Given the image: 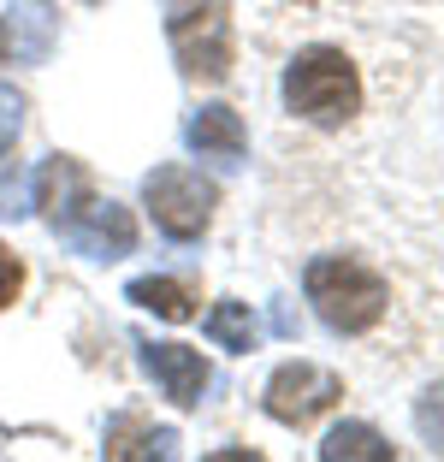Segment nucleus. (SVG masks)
<instances>
[{"instance_id": "nucleus-1", "label": "nucleus", "mask_w": 444, "mask_h": 462, "mask_svg": "<svg viewBox=\"0 0 444 462\" xmlns=\"http://www.w3.org/2000/svg\"><path fill=\"white\" fill-rule=\"evenodd\" d=\"M302 291H309L314 314H320L332 332H367V327H379V314H385V302H391L385 279H379L374 267H362V261H350V255L309 261Z\"/></svg>"}, {"instance_id": "nucleus-2", "label": "nucleus", "mask_w": 444, "mask_h": 462, "mask_svg": "<svg viewBox=\"0 0 444 462\" xmlns=\"http://www.w3.org/2000/svg\"><path fill=\"white\" fill-rule=\"evenodd\" d=\"M284 107L296 119L309 125H344L356 119L362 107V78H356L350 54H338V48H309V54H296L291 71H284Z\"/></svg>"}, {"instance_id": "nucleus-3", "label": "nucleus", "mask_w": 444, "mask_h": 462, "mask_svg": "<svg viewBox=\"0 0 444 462\" xmlns=\"http://www.w3.org/2000/svg\"><path fill=\"white\" fill-rule=\"evenodd\" d=\"M166 42H172L184 78H196V83L231 78V6L226 0H172L166 6Z\"/></svg>"}, {"instance_id": "nucleus-4", "label": "nucleus", "mask_w": 444, "mask_h": 462, "mask_svg": "<svg viewBox=\"0 0 444 462\" xmlns=\"http://www.w3.org/2000/svg\"><path fill=\"white\" fill-rule=\"evenodd\" d=\"M143 202H148V214H154V226H161L166 237L190 244V237L208 231V219H214V208H219V190L202 172H190V166H154V172L143 178Z\"/></svg>"}, {"instance_id": "nucleus-5", "label": "nucleus", "mask_w": 444, "mask_h": 462, "mask_svg": "<svg viewBox=\"0 0 444 462\" xmlns=\"http://www.w3.org/2000/svg\"><path fill=\"white\" fill-rule=\"evenodd\" d=\"M60 237H66L78 255H89V261H119V255H131L136 249V219H131V208H119V202H107V196H83L78 208H71L66 219H60Z\"/></svg>"}, {"instance_id": "nucleus-6", "label": "nucleus", "mask_w": 444, "mask_h": 462, "mask_svg": "<svg viewBox=\"0 0 444 462\" xmlns=\"http://www.w3.org/2000/svg\"><path fill=\"white\" fill-rule=\"evenodd\" d=\"M338 397H344V380H338L332 367L284 362L279 374L267 380V415L284 421V427H309V421H320Z\"/></svg>"}, {"instance_id": "nucleus-7", "label": "nucleus", "mask_w": 444, "mask_h": 462, "mask_svg": "<svg viewBox=\"0 0 444 462\" xmlns=\"http://www.w3.org/2000/svg\"><path fill=\"white\" fill-rule=\"evenodd\" d=\"M143 367L154 374V385H161L178 409H196L202 392H208V380H214L202 350H190V344H143Z\"/></svg>"}, {"instance_id": "nucleus-8", "label": "nucleus", "mask_w": 444, "mask_h": 462, "mask_svg": "<svg viewBox=\"0 0 444 462\" xmlns=\"http://www.w3.org/2000/svg\"><path fill=\"white\" fill-rule=\"evenodd\" d=\"M30 190H36V208L48 214V226H60V219H66L95 184H89V172H83L71 154H48V161L36 166V178H30Z\"/></svg>"}, {"instance_id": "nucleus-9", "label": "nucleus", "mask_w": 444, "mask_h": 462, "mask_svg": "<svg viewBox=\"0 0 444 462\" xmlns=\"http://www.w3.org/2000/svg\"><path fill=\"white\" fill-rule=\"evenodd\" d=\"M184 143L202 154V161H237L243 143H249V131H243V119L231 107H202V113H190Z\"/></svg>"}, {"instance_id": "nucleus-10", "label": "nucleus", "mask_w": 444, "mask_h": 462, "mask_svg": "<svg viewBox=\"0 0 444 462\" xmlns=\"http://www.w3.org/2000/svg\"><path fill=\"white\" fill-rule=\"evenodd\" d=\"M107 450L113 462H125V457H178V433L172 427H148L143 415H119V421L107 427Z\"/></svg>"}, {"instance_id": "nucleus-11", "label": "nucleus", "mask_w": 444, "mask_h": 462, "mask_svg": "<svg viewBox=\"0 0 444 462\" xmlns=\"http://www.w3.org/2000/svg\"><path fill=\"white\" fill-rule=\"evenodd\" d=\"M202 332L231 356H249L261 344V327H255V314H249V302H214L208 320H202Z\"/></svg>"}, {"instance_id": "nucleus-12", "label": "nucleus", "mask_w": 444, "mask_h": 462, "mask_svg": "<svg viewBox=\"0 0 444 462\" xmlns=\"http://www.w3.org/2000/svg\"><path fill=\"white\" fill-rule=\"evenodd\" d=\"M125 297H131L136 309H154L161 320H196V291H190L184 279H131Z\"/></svg>"}, {"instance_id": "nucleus-13", "label": "nucleus", "mask_w": 444, "mask_h": 462, "mask_svg": "<svg viewBox=\"0 0 444 462\" xmlns=\"http://www.w3.org/2000/svg\"><path fill=\"white\" fill-rule=\"evenodd\" d=\"M391 457H397V450H391L367 421L332 427V433H326V445H320V462H391Z\"/></svg>"}, {"instance_id": "nucleus-14", "label": "nucleus", "mask_w": 444, "mask_h": 462, "mask_svg": "<svg viewBox=\"0 0 444 462\" xmlns=\"http://www.w3.org/2000/svg\"><path fill=\"white\" fill-rule=\"evenodd\" d=\"M415 433L432 445V457H444V380L415 397Z\"/></svg>"}, {"instance_id": "nucleus-15", "label": "nucleus", "mask_w": 444, "mask_h": 462, "mask_svg": "<svg viewBox=\"0 0 444 462\" xmlns=\"http://www.w3.org/2000/svg\"><path fill=\"white\" fill-rule=\"evenodd\" d=\"M18 125H24V101L0 83V161H6V149L18 143Z\"/></svg>"}, {"instance_id": "nucleus-16", "label": "nucleus", "mask_w": 444, "mask_h": 462, "mask_svg": "<svg viewBox=\"0 0 444 462\" xmlns=\"http://www.w3.org/2000/svg\"><path fill=\"white\" fill-rule=\"evenodd\" d=\"M18 291H24V267H18L13 249H0V309H13Z\"/></svg>"}, {"instance_id": "nucleus-17", "label": "nucleus", "mask_w": 444, "mask_h": 462, "mask_svg": "<svg viewBox=\"0 0 444 462\" xmlns=\"http://www.w3.org/2000/svg\"><path fill=\"white\" fill-rule=\"evenodd\" d=\"M89 6H95V0H89Z\"/></svg>"}]
</instances>
